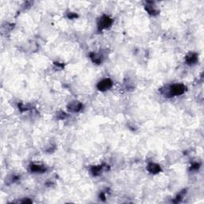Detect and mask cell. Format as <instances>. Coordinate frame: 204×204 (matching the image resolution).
<instances>
[{"label":"cell","instance_id":"6da1fadb","mask_svg":"<svg viewBox=\"0 0 204 204\" xmlns=\"http://www.w3.org/2000/svg\"><path fill=\"white\" fill-rule=\"evenodd\" d=\"M171 92L175 95L181 94L184 92V87L182 85H175L171 88Z\"/></svg>","mask_w":204,"mask_h":204},{"label":"cell","instance_id":"7a4b0ae2","mask_svg":"<svg viewBox=\"0 0 204 204\" xmlns=\"http://www.w3.org/2000/svg\"><path fill=\"white\" fill-rule=\"evenodd\" d=\"M110 86H111V82H110L109 80H104V81L101 82L98 85L100 89H101V90H104V89L109 88Z\"/></svg>","mask_w":204,"mask_h":204}]
</instances>
